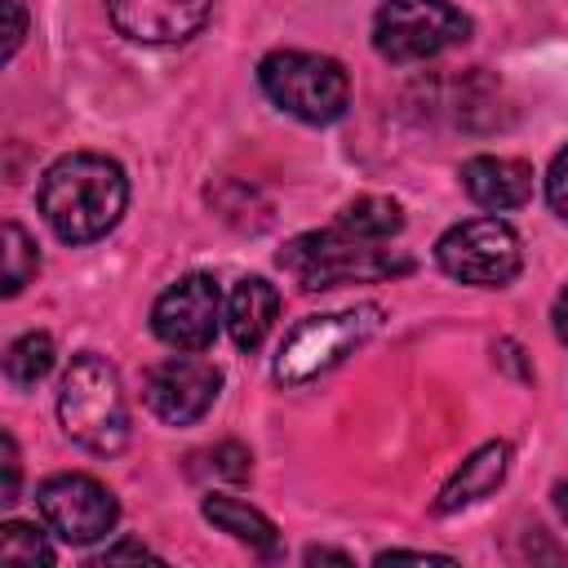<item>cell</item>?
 Segmentation results:
<instances>
[{
	"instance_id": "cell-11",
	"label": "cell",
	"mask_w": 568,
	"mask_h": 568,
	"mask_svg": "<svg viewBox=\"0 0 568 568\" xmlns=\"http://www.w3.org/2000/svg\"><path fill=\"white\" fill-rule=\"evenodd\" d=\"M106 13L138 44H178L209 22L213 0H106Z\"/></svg>"
},
{
	"instance_id": "cell-25",
	"label": "cell",
	"mask_w": 568,
	"mask_h": 568,
	"mask_svg": "<svg viewBox=\"0 0 568 568\" xmlns=\"http://www.w3.org/2000/svg\"><path fill=\"white\" fill-rule=\"evenodd\" d=\"M550 324H555V337L568 346V284L559 288V297H555V311H550Z\"/></svg>"
},
{
	"instance_id": "cell-5",
	"label": "cell",
	"mask_w": 568,
	"mask_h": 568,
	"mask_svg": "<svg viewBox=\"0 0 568 568\" xmlns=\"http://www.w3.org/2000/svg\"><path fill=\"white\" fill-rule=\"evenodd\" d=\"M377 328H382V306H373V302L328 311V315H306L284 333L280 355H275V377L284 386H302V382L337 368L346 355H355Z\"/></svg>"
},
{
	"instance_id": "cell-3",
	"label": "cell",
	"mask_w": 568,
	"mask_h": 568,
	"mask_svg": "<svg viewBox=\"0 0 568 568\" xmlns=\"http://www.w3.org/2000/svg\"><path fill=\"white\" fill-rule=\"evenodd\" d=\"M280 266L302 284V288H337V284H364V280H386L413 271L408 257L395 248H382V240H359L342 226L328 231H306L280 248Z\"/></svg>"
},
{
	"instance_id": "cell-22",
	"label": "cell",
	"mask_w": 568,
	"mask_h": 568,
	"mask_svg": "<svg viewBox=\"0 0 568 568\" xmlns=\"http://www.w3.org/2000/svg\"><path fill=\"white\" fill-rule=\"evenodd\" d=\"M0 9H4V62L22 49V36H27V9H22V0H0Z\"/></svg>"
},
{
	"instance_id": "cell-24",
	"label": "cell",
	"mask_w": 568,
	"mask_h": 568,
	"mask_svg": "<svg viewBox=\"0 0 568 568\" xmlns=\"http://www.w3.org/2000/svg\"><path fill=\"white\" fill-rule=\"evenodd\" d=\"M120 559H155V564H160V555H151V550L138 546V541H120V546H106V550L98 555V564H120Z\"/></svg>"
},
{
	"instance_id": "cell-18",
	"label": "cell",
	"mask_w": 568,
	"mask_h": 568,
	"mask_svg": "<svg viewBox=\"0 0 568 568\" xmlns=\"http://www.w3.org/2000/svg\"><path fill=\"white\" fill-rule=\"evenodd\" d=\"M40 271V253H36V240L18 226V222H4V297H18L27 288V280H36Z\"/></svg>"
},
{
	"instance_id": "cell-23",
	"label": "cell",
	"mask_w": 568,
	"mask_h": 568,
	"mask_svg": "<svg viewBox=\"0 0 568 568\" xmlns=\"http://www.w3.org/2000/svg\"><path fill=\"white\" fill-rule=\"evenodd\" d=\"M0 453H4V488H0V501L9 506V501H18V479H22V462H18V444H13V435H9V430L0 435Z\"/></svg>"
},
{
	"instance_id": "cell-6",
	"label": "cell",
	"mask_w": 568,
	"mask_h": 568,
	"mask_svg": "<svg viewBox=\"0 0 568 568\" xmlns=\"http://www.w3.org/2000/svg\"><path fill=\"white\" fill-rule=\"evenodd\" d=\"M435 262L444 275L475 288H506L524 271V244L501 217H466L448 226L435 244Z\"/></svg>"
},
{
	"instance_id": "cell-26",
	"label": "cell",
	"mask_w": 568,
	"mask_h": 568,
	"mask_svg": "<svg viewBox=\"0 0 568 568\" xmlns=\"http://www.w3.org/2000/svg\"><path fill=\"white\" fill-rule=\"evenodd\" d=\"M320 559H337V564H351V555H346V550H328V546H311V550H306V564H320Z\"/></svg>"
},
{
	"instance_id": "cell-15",
	"label": "cell",
	"mask_w": 568,
	"mask_h": 568,
	"mask_svg": "<svg viewBox=\"0 0 568 568\" xmlns=\"http://www.w3.org/2000/svg\"><path fill=\"white\" fill-rule=\"evenodd\" d=\"M200 510H204V519H209L217 532L235 537L240 546H248V550H257V555H271V550H275V524H271L257 506H248V501H240V497H226V493H209Z\"/></svg>"
},
{
	"instance_id": "cell-21",
	"label": "cell",
	"mask_w": 568,
	"mask_h": 568,
	"mask_svg": "<svg viewBox=\"0 0 568 568\" xmlns=\"http://www.w3.org/2000/svg\"><path fill=\"white\" fill-rule=\"evenodd\" d=\"M546 200L559 217H568V146L550 160V173H546Z\"/></svg>"
},
{
	"instance_id": "cell-20",
	"label": "cell",
	"mask_w": 568,
	"mask_h": 568,
	"mask_svg": "<svg viewBox=\"0 0 568 568\" xmlns=\"http://www.w3.org/2000/svg\"><path fill=\"white\" fill-rule=\"evenodd\" d=\"M209 462H213V470L222 475V479H248V448L244 444H235V439H226V444H217L213 453H209Z\"/></svg>"
},
{
	"instance_id": "cell-14",
	"label": "cell",
	"mask_w": 568,
	"mask_h": 568,
	"mask_svg": "<svg viewBox=\"0 0 568 568\" xmlns=\"http://www.w3.org/2000/svg\"><path fill=\"white\" fill-rule=\"evenodd\" d=\"M280 315V293L262 275H244L226 297V333L240 351H257Z\"/></svg>"
},
{
	"instance_id": "cell-17",
	"label": "cell",
	"mask_w": 568,
	"mask_h": 568,
	"mask_svg": "<svg viewBox=\"0 0 568 568\" xmlns=\"http://www.w3.org/2000/svg\"><path fill=\"white\" fill-rule=\"evenodd\" d=\"M53 359H58V351H53V337H49V333H22V337L9 342V351H4V377L27 390V386H36V382L49 377Z\"/></svg>"
},
{
	"instance_id": "cell-16",
	"label": "cell",
	"mask_w": 568,
	"mask_h": 568,
	"mask_svg": "<svg viewBox=\"0 0 568 568\" xmlns=\"http://www.w3.org/2000/svg\"><path fill=\"white\" fill-rule=\"evenodd\" d=\"M337 226L351 231V235H359V240H382L386 244L390 235L404 231V209L390 195H359V200H351L342 209Z\"/></svg>"
},
{
	"instance_id": "cell-7",
	"label": "cell",
	"mask_w": 568,
	"mask_h": 568,
	"mask_svg": "<svg viewBox=\"0 0 568 568\" xmlns=\"http://www.w3.org/2000/svg\"><path fill=\"white\" fill-rule=\"evenodd\" d=\"M470 36V18L453 0H386L373 18V49L386 62H426Z\"/></svg>"
},
{
	"instance_id": "cell-13",
	"label": "cell",
	"mask_w": 568,
	"mask_h": 568,
	"mask_svg": "<svg viewBox=\"0 0 568 568\" xmlns=\"http://www.w3.org/2000/svg\"><path fill=\"white\" fill-rule=\"evenodd\" d=\"M506 470H510V444H506V439H493V444L475 448V453L453 470V479L439 488L435 510H439V515H453V510H462V506H475V501L493 497V493L501 488Z\"/></svg>"
},
{
	"instance_id": "cell-10",
	"label": "cell",
	"mask_w": 568,
	"mask_h": 568,
	"mask_svg": "<svg viewBox=\"0 0 568 568\" xmlns=\"http://www.w3.org/2000/svg\"><path fill=\"white\" fill-rule=\"evenodd\" d=\"M222 328V293L213 275H182L151 306V333L173 351H209Z\"/></svg>"
},
{
	"instance_id": "cell-8",
	"label": "cell",
	"mask_w": 568,
	"mask_h": 568,
	"mask_svg": "<svg viewBox=\"0 0 568 568\" xmlns=\"http://www.w3.org/2000/svg\"><path fill=\"white\" fill-rule=\"evenodd\" d=\"M36 510L49 524L53 537L71 541V546H89L98 537H106L120 519V506L111 497V488L84 470H62L49 475L36 488Z\"/></svg>"
},
{
	"instance_id": "cell-27",
	"label": "cell",
	"mask_w": 568,
	"mask_h": 568,
	"mask_svg": "<svg viewBox=\"0 0 568 568\" xmlns=\"http://www.w3.org/2000/svg\"><path fill=\"white\" fill-rule=\"evenodd\" d=\"M555 506H559V515H564V524H568V479L555 484Z\"/></svg>"
},
{
	"instance_id": "cell-19",
	"label": "cell",
	"mask_w": 568,
	"mask_h": 568,
	"mask_svg": "<svg viewBox=\"0 0 568 568\" xmlns=\"http://www.w3.org/2000/svg\"><path fill=\"white\" fill-rule=\"evenodd\" d=\"M53 546L44 541V532L36 524H18L9 519L0 528V564H13V568H36V564H53Z\"/></svg>"
},
{
	"instance_id": "cell-12",
	"label": "cell",
	"mask_w": 568,
	"mask_h": 568,
	"mask_svg": "<svg viewBox=\"0 0 568 568\" xmlns=\"http://www.w3.org/2000/svg\"><path fill=\"white\" fill-rule=\"evenodd\" d=\"M462 186L479 209L506 213L528 204L532 195V164L515 160V155H470L462 164Z\"/></svg>"
},
{
	"instance_id": "cell-2",
	"label": "cell",
	"mask_w": 568,
	"mask_h": 568,
	"mask_svg": "<svg viewBox=\"0 0 568 568\" xmlns=\"http://www.w3.org/2000/svg\"><path fill=\"white\" fill-rule=\"evenodd\" d=\"M58 422L71 444H80L84 453H98V457H111L129 444L124 386H120V373L102 355H93V351L71 355V364L58 382Z\"/></svg>"
},
{
	"instance_id": "cell-1",
	"label": "cell",
	"mask_w": 568,
	"mask_h": 568,
	"mask_svg": "<svg viewBox=\"0 0 568 568\" xmlns=\"http://www.w3.org/2000/svg\"><path fill=\"white\" fill-rule=\"evenodd\" d=\"M36 200L62 244H93L124 217L129 178L111 155L71 151L44 169Z\"/></svg>"
},
{
	"instance_id": "cell-9",
	"label": "cell",
	"mask_w": 568,
	"mask_h": 568,
	"mask_svg": "<svg viewBox=\"0 0 568 568\" xmlns=\"http://www.w3.org/2000/svg\"><path fill=\"white\" fill-rule=\"evenodd\" d=\"M217 390H222V368L200 351H178L146 373L142 399L164 426H191L213 408Z\"/></svg>"
},
{
	"instance_id": "cell-4",
	"label": "cell",
	"mask_w": 568,
	"mask_h": 568,
	"mask_svg": "<svg viewBox=\"0 0 568 568\" xmlns=\"http://www.w3.org/2000/svg\"><path fill=\"white\" fill-rule=\"evenodd\" d=\"M262 93L302 124H333L351 106V75L337 58L306 49H275L257 67Z\"/></svg>"
}]
</instances>
